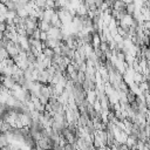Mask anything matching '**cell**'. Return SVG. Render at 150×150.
Returning <instances> with one entry per match:
<instances>
[{
	"label": "cell",
	"instance_id": "52a82bcc",
	"mask_svg": "<svg viewBox=\"0 0 150 150\" xmlns=\"http://www.w3.org/2000/svg\"><path fill=\"white\" fill-rule=\"evenodd\" d=\"M40 40H41L42 42H46V41L48 40V33H47V32H41V34H40Z\"/></svg>",
	"mask_w": 150,
	"mask_h": 150
},
{
	"label": "cell",
	"instance_id": "3957f363",
	"mask_svg": "<svg viewBox=\"0 0 150 150\" xmlns=\"http://www.w3.org/2000/svg\"><path fill=\"white\" fill-rule=\"evenodd\" d=\"M52 28V25L49 23V22H47V21H43V20H40L39 21V29L41 30V32H49V29Z\"/></svg>",
	"mask_w": 150,
	"mask_h": 150
},
{
	"label": "cell",
	"instance_id": "ba28073f",
	"mask_svg": "<svg viewBox=\"0 0 150 150\" xmlns=\"http://www.w3.org/2000/svg\"><path fill=\"white\" fill-rule=\"evenodd\" d=\"M125 5H129V4H134V0H122Z\"/></svg>",
	"mask_w": 150,
	"mask_h": 150
},
{
	"label": "cell",
	"instance_id": "277c9868",
	"mask_svg": "<svg viewBox=\"0 0 150 150\" xmlns=\"http://www.w3.org/2000/svg\"><path fill=\"white\" fill-rule=\"evenodd\" d=\"M42 53H43V55H45L46 57H48V59H53V57L56 55L55 50L52 49V48H49V47H45V48L42 49Z\"/></svg>",
	"mask_w": 150,
	"mask_h": 150
},
{
	"label": "cell",
	"instance_id": "6da1fadb",
	"mask_svg": "<svg viewBox=\"0 0 150 150\" xmlns=\"http://www.w3.org/2000/svg\"><path fill=\"white\" fill-rule=\"evenodd\" d=\"M125 7H127V5L122 1V0H116L115 2H114V5H112V9L114 11H117V12H121V13H127L125 12Z\"/></svg>",
	"mask_w": 150,
	"mask_h": 150
},
{
	"label": "cell",
	"instance_id": "8992f818",
	"mask_svg": "<svg viewBox=\"0 0 150 150\" xmlns=\"http://www.w3.org/2000/svg\"><path fill=\"white\" fill-rule=\"evenodd\" d=\"M136 11V6H135V4H129V5H127V7H125V12L128 13V14H134V12Z\"/></svg>",
	"mask_w": 150,
	"mask_h": 150
},
{
	"label": "cell",
	"instance_id": "5b68a950",
	"mask_svg": "<svg viewBox=\"0 0 150 150\" xmlns=\"http://www.w3.org/2000/svg\"><path fill=\"white\" fill-rule=\"evenodd\" d=\"M143 81H145L144 80V74H142V73H135V75H134V82L136 84H139Z\"/></svg>",
	"mask_w": 150,
	"mask_h": 150
},
{
	"label": "cell",
	"instance_id": "7a4b0ae2",
	"mask_svg": "<svg viewBox=\"0 0 150 150\" xmlns=\"http://www.w3.org/2000/svg\"><path fill=\"white\" fill-rule=\"evenodd\" d=\"M96 100H97L96 90H88V91H87V96H86V101H87L89 104H94Z\"/></svg>",
	"mask_w": 150,
	"mask_h": 150
}]
</instances>
